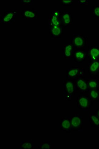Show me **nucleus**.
Listing matches in <instances>:
<instances>
[{
    "label": "nucleus",
    "mask_w": 99,
    "mask_h": 149,
    "mask_svg": "<svg viewBox=\"0 0 99 149\" xmlns=\"http://www.w3.org/2000/svg\"><path fill=\"white\" fill-rule=\"evenodd\" d=\"M76 92L78 93L87 92L89 90L87 78L79 77L75 79Z\"/></svg>",
    "instance_id": "obj_5"
},
{
    "label": "nucleus",
    "mask_w": 99,
    "mask_h": 149,
    "mask_svg": "<svg viewBox=\"0 0 99 149\" xmlns=\"http://www.w3.org/2000/svg\"><path fill=\"white\" fill-rule=\"evenodd\" d=\"M14 16V14L12 13H10L7 14L3 18V21L5 22H8L10 21Z\"/></svg>",
    "instance_id": "obj_21"
},
{
    "label": "nucleus",
    "mask_w": 99,
    "mask_h": 149,
    "mask_svg": "<svg viewBox=\"0 0 99 149\" xmlns=\"http://www.w3.org/2000/svg\"><path fill=\"white\" fill-rule=\"evenodd\" d=\"M24 15L26 17L29 18L34 17L35 16V14L33 12L29 11H25Z\"/></svg>",
    "instance_id": "obj_22"
},
{
    "label": "nucleus",
    "mask_w": 99,
    "mask_h": 149,
    "mask_svg": "<svg viewBox=\"0 0 99 149\" xmlns=\"http://www.w3.org/2000/svg\"><path fill=\"white\" fill-rule=\"evenodd\" d=\"M95 113L98 116L99 118V107H98L96 110L95 111Z\"/></svg>",
    "instance_id": "obj_25"
},
{
    "label": "nucleus",
    "mask_w": 99,
    "mask_h": 149,
    "mask_svg": "<svg viewBox=\"0 0 99 149\" xmlns=\"http://www.w3.org/2000/svg\"><path fill=\"white\" fill-rule=\"evenodd\" d=\"M88 48L74 49L72 59L76 63H82L87 58Z\"/></svg>",
    "instance_id": "obj_7"
},
{
    "label": "nucleus",
    "mask_w": 99,
    "mask_h": 149,
    "mask_svg": "<svg viewBox=\"0 0 99 149\" xmlns=\"http://www.w3.org/2000/svg\"><path fill=\"white\" fill-rule=\"evenodd\" d=\"M88 93L89 97L92 102H97L99 100L98 90H89Z\"/></svg>",
    "instance_id": "obj_18"
},
{
    "label": "nucleus",
    "mask_w": 99,
    "mask_h": 149,
    "mask_svg": "<svg viewBox=\"0 0 99 149\" xmlns=\"http://www.w3.org/2000/svg\"><path fill=\"white\" fill-rule=\"evenodd\" d=\"M54 144L52 142L49 141H40L39 142L38 148H48L52 149L54 148Z\"/></svg>",
    "instance_id": "obj_19"
},
{
    "label": "nucleus",
    "mask_w": 99,
    "mask_h": 149,
    "mask_svg": "<svg viewBox=\"0 0 99 149\" xmlns=\"http://www.w3.org/2000/svg\"><path fill=\"white\" fill-rule=\"evenodd\" d=\"M73 47L71 44L64 45L63 48L64 58L66 59L72 58L73 56Z\"/></svg>",
    "instance_id": "obj_14"
},
{
    "label": "nucleus",
    "mask_w": 99,
    "mask_h": 149,
    "mask_svg": "<svg viewBox=\"0 0 99 149\" xmlns=\"http://www.w3.org/2000/svg\"><path fill=\"white\" fill-rule=\"evenodd\" d=\"M88 121L92 126L99 127V118L95 112L88 113Z\"/></svg>",
    "instance_id": "obj_15"
},
{
    "label": "nucleus",
    "mask_w": 99,
    "mask_h": 149,
    "mask_svg": "<svg viewBox=\"0 0 99 149\" xmlns=\"http://www.w3.org/2000/svg\"><path fill=\"white\" fill-rule=\"evenodd\" d=\"M61 22L63 29H67L69 26L74 24V16L67 10L62 11Z\"/></svg>",
    "instance_id": "obj_8"
},
{
    "label": "nucleus",
    "mask_w": 99,
    "mask_h": 149,
    "mask_svg": "<svg viewBox=\"0 0 99 149\" xmlns=\"http://www.w3.org/2000/svg\"><path fill=\"white\" fill-rule=\"evenodd\" d=\"M74 49H81L89 48L88 38L82 34L74 33L71 44Z\"/></svg>",
    "instance_id": "obj_2"
},
{
    "label": "nucleus",
    "mask_w": 99,
    "mask_h": 149,
    "mask_svg": "<svg viewBox=\"0 0 99 149\" xmlns=\"http://www.w3.org/2000/svg\"><path fill=\"white\" fill-rule=\"evenodd\" d=\"M78 4L81 5H87L89 4V1L87 0L85 1H78L77 2Z\"/></svg>",
    "instance_id": "obj_24"
},
{
    "label": "nucleus",
    "mask_w": 99,
    "mask_h": 149,
    "mask_svg": "<svg viewBox=\"0 0 99 149\" xmlns=\"http://www.w3.org/2000/svg\"><path fill=\"white\" fill-rule=\"evenodd\" d=\"M49 33L54 38H61L63 34V27L62 26L49 27Z\"/></svg>",
    "instance_id": "obj_13"
},
{
    "label": "nucleus",
    "mask_w": 99,
    "mask_h": 149,
    "mask_svg": "<svg viewBox=\"0 0 99 149\" xmlns=\"http://www.w3.org/2000/svg\"><path fill=\"white\" fill-rule=\"evenodd\" d=\"M62 11V10H56L51 13L49 16V27L62 26L61 22Z\"/></svg>",
    "instance_id": "obj_6"
},
{
    "label": "nucleus",
    "mask_w": 99,
    "mask_h": 149,
    "mask_svg": "<svg viewBox=\"0 0 99 149\" xmlns=\"http://www.w3.org/2000/svg\"><path fill=\"white\" fill-rule=\"evenodd\" d=\"M93 102L89 98L88 92L81 93L77 98L76 104L79 109L84 111H88L92 107Z\"/></svg>",
    "instance_id": "obj_3"
},
{
    "label": "nucleus",
    "mask_w": 99,
    "mask_h": 149,
    "mask_svg": "<svg viewBox=\"0 0 99 149\" xmlns=\"http://www.w3.org/2000/svg\"><path fill=\"white\" fill-rule=\"evenodd\" d=\"M20 149H34V141L32 140L20 142Z\"/></svg>",
    "instance_id": "obj_17"
},
{
    "label": "nucleus",
    "mask_w": 99,
    "mask_h": 149,
    "mask_svg": "<svg viewBox=\"0 0 99 149\" xmlns=\"http://www.w3.org/2000/svg\"><path fill=\"white\" fill-rule=\"evenodd\" d=\"M85 70L78 66H72L69 68L68 72V78L75 79L82 77L85 73Z\"/></svg>",
    "instance_id": "obj_12"
},
{
    "label": "nucleus",
    "mask_w": 99,
    "mask_h": 149,
    "mask_svg": "<svg viewBox=\"0 0 99 149\" xmlns=\"http://www.w3.org/2000/svg\"><path fill=\"white\" fill-rule=\"evenodd\" d=\"M59 132H71V117H64L59 122Z\"/></svg>",
    "instance_id": "obj_10"
},
{
    "label": "nucleus",
    "mask_w": 99,
    "mask_h": 149,
    "mask_svg": "<svg viewBox=\"0 0 99 149\" xmlns=\"http://www.w3.org/2000/svg\"><path fill=\"white\" fill-rule=\"evenodd\" d=\"M98 91L99 92V87H98Z\"/></svg>",
    "instance_id": "obj_26"
},
{
    "label": "nucleus",
    "mask_w": 99,
    "mask_h": 149,
    "mask_svg": "<svg viewBox=\"0 0 99 149\" xmlns=\"http://www.w3.org/2000/svg\"><path fill=\"white\" fill-rule=\"evenodd\" d=\"M87 69L89 77L98 78L99 76V60L88 62Z\"/></svg>",
    "instance_id": "obj_9"
},
{
    "label": "nucleus",
    "mask_w": 99,
    "mask_h": 149,
    "mask_svg": "<svg viewBox=\"0 0 99 149\" xmlns=\"http://www.w3.org/2000/svg\"><path fill=\"white\" fill-rule=\"evenodd\" d=\"M92 19L99 20V5H92Z\"/></svg>",
    "instance_id": "obj_20"
},
{
    "label": "nucleus",
    "mask_w": 99,
    "mask_h": 149,
    "mask_svg": "<svg viewBox=\"0 0 99 149\" xmlns=\"http://www.w3.org/2000/svg\"><path fill=\"white\" fill-rule=\"evenodd\" d=\"M71 132H80L83 130V118L75 114L71 117Z\"/></svg>",
    "instance_id": "obj_4"
},
{
    "label": "nucleus",
    "mask_w": 99,
    "mask_h": 149,
    "mask_svg": "<svg viewBox=\"0 0 99 149\" xmlns=\"http://www.w3.org/2000/svg\"><path fill=\"white\" fill-rule=\"evenodd\" d=\"M63 86V97L66 100L70 101L76 93L75 79L68 78L66 79Z\"/></svg>",
    "instance_id": "obj_1"
},
{
    "label": "nucleus",
    "mask_w": 99,
    "mask_h": 149,
    "mask_svg": "<svg viewBox=\"0 0 99 149\" xmlns=\"http://www.w3.org/2000/svg\"><path fill=\"white\" fill-rule=\"evenodd\" d=\"M61 3L65 6H71L73 5L74 1H61Z\"/></svg>",
    "instance_id": "obj_23"
},
{
    "label": "nucleus",
    "mask_w": 99,
    "mask_h": 149,
    "mask_svg": "<svg viewBox=\"0 0 99 149\" xmlns=\"http://www.w3.org/2000/svg\"><path fill=\"white\" fill-rule=\"evenodd\" d=\"M87 79L89 90H98L99 86L98 78L89 77L87 78Z\"/></svg>",
    "instance_id": "obj_16"
},
{
    "label": "nucleus",
    "mask_w": 99,
    "mask_h": 149,
    "mask_svg": "<svg viewBox=\"0 0 99 149\" xmlns=\"http://www.w3.org/2000/svg\"><path fill=\"white\" fill-rule=\"evenodd\" d=\"M87 59L88 63L99 60V46L98 44H94L89 47Z\"/></svg>",
    "instance_id": "obj_11"
}]
</instances>
